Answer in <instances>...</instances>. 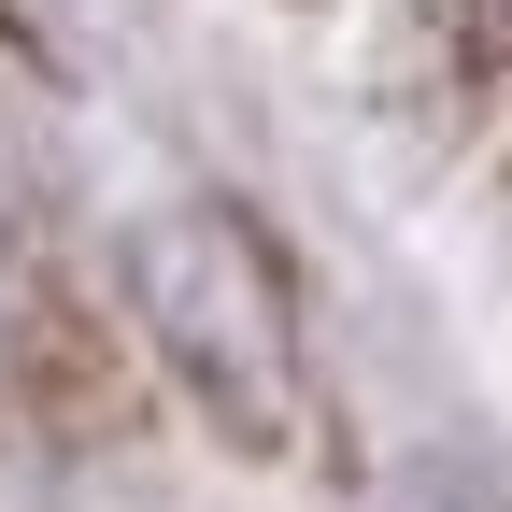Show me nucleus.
Returning <instances> with one entry per match:
<instances>
[{
	"label": "nucleus",
	"instance_id": "1",
	"mask_svg": "<svg viewBox=\"0 0 512 512\" xmlns=\"http://www.w3.org/2000/svg\"><path fill=\"white\" fill-rule=\"evenodd\" d=\"M128 299H143L171 384L242 441V456H299L313 384H299L285 285H271V256H256L242 214H214V200H157L143 228H128Z\"/></svg>",
	"mask_w": 512,
	"mask_h": 512
},
{
	"label": "nucleus",
	"instance_id": "2",
	"mask_svg": "<svg viewBox=\"0 0 512 512\" xmlns=\"http://www.w3.org/2000/svg\"><path fill=\"white\" fill-rule=\"evenodd\" d=\"M399 512H512V484H484V470H456V456H427V470H399Z\"/></svg>",
	"mask_w": 512,
	"mask_h": 512
}]
</instances>
